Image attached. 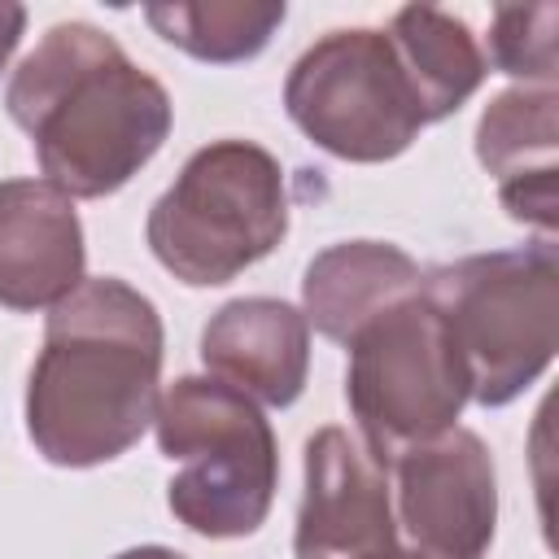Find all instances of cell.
Segmentation results:
<instances>
[{
	"label": "cell",
	"mask_w": 559,
	"mask_h": 559,
	"mask_svg": "<svg viewBox=\"0 0 559 559\" xmlns=\"http://www.w3.org/2000/svg\"><path fill=\"white\" fill-rule=\"evenodd\" d=\"M393 520L424 559H485L498 528V472L472 428H445L393 463Z\"/></svg>",
	"instance_id": "obj_8"
},
{
	"label": "cell",
	"mask_w": 559,
	"mask_h": 559,
	"mask_svg": "<svg viewBox=\"0 0 559 559\" xmlns=\"http://www.w3.org/2000/svg\"><path fill=\"white\" fill-rule=\"evenodd\" d=\"M384 559H424V555H415V550H411V546H393V550H389V555H384Z\"/></svg>",
	"instance_id": "obj_19"
},
{
	"label": "cell",
	"mask_w": 559,
	"mask_h": 559,
	"mask_svg": "<svg viewBox=\"0 0 559 559\" xmlns=\"http://www.w3.org/2000/svg\"><path fill=\"white\" fill-rule=\"evenodd\" d=\"M284 236V166L253 140H214L197 148L144 223L153 258L188 288H218L236 280Z\"/></svg>",
	"instance_id": "obj_5"
},
{
	"label": "cell",
	"mask_w": 559,
	"mask_h": 559,
	"mask_svg": "<svg viewBox=\"0 0 559 559\" xmlns=\"http://www.w3.org/2000/svg\"><path fill=\"white\" fill-rule=\"evenodd\" d=\"M166 328L118 275L83 280L48 310L26 380V437L52 467H100L127 454L162 397Z\"/></svg>",
	"instance_id": "obj_1"
},
{
	"label": "cell",
	"mask_w": 559,
	"mask_h": 559,
	"mask_svg": "<svg viewBox=\"0 0 559 559\" xmlns=\"http://www.w3.org/2000/svg\"><path fill=\"white\" fill-rule=\"evenodd\" d=\"M201 362L249 402L284 411L310 376V323L280 297H236L201 328Z\"/></svg>",
	"instance_id": "obj_11"
},
{
	"label": "cell",
	"mask_w": 559,
	"mask_h": 559,
	"mask_svg": "<svg viewBox=\"0 0 559 559\" xmlns=\"http://www.w3.org/2000/svg\"><path fill=\"white\" fill-rule=\"evenodd\" d=\"M476 406H507L546 376L559 349V249L533 240L424 271Z\"/></svg>",
	"instance_id": "obj_3"
},
{
	"label": "cell",
	"mask_w": 559,
	"mask_h": 559,
	"mask_svg": "<svg viewBox=\"0 0 559 559\" xmlns=\"http://www.w3.org/2000/svg\"><path fill=\"white\" fill-rule=\"evenodd\" d=\"M389 44L397 66L419 100L424 127L459 114L489 74V61L472 35V26L432 4H406L389 22Z\"/></svg>",
	"instance_id": "obj_13"
},
{
	"label": "cell",
	"mask_w": 559,
	"mask_h": 559,
	"mask_svg": "<svg viewBox=\"0 0 559 559\" xmlns=\"http://www.w3.org/2000/svg\"><path fill=\"white\" fill-rule=\"evenodd\" d=\"M397 546L389 467L349 428H319L306 441V480L293 528V559H384Z\"/></svg>",
	"instance_id": "obj_9"
},
{
	"label": "cell",
	"mask_w": 559,
	"mask_h": 559,
	"mask_svg": "<svg viewBox=\"0 0 559 559\" xmlns=\"http://www.w3.org/2000/svg\"><path fill=\"white\" fill-rule=\"evenodd\" d=\"M79 210L48 179H0V306L52 310L87 275Z\"/></svg>",
	"instance_id": "obj_10"
},
{
	"label": "cell",
	"mask_w": 559,
	"mask_h": 559,
	"mask_svg": "<svg viewBox=\"0 0 559 559\" xmlns=\"http://www.w3.org/2000/svg\"><path fill=\"white\" fill-rule=\"evenodd\" d=\"M345 345V402L358 424V441L384 467L402 450L454 428L472 402L454 336L424 288L380 310Z\"/></svg>",
	"instance_id": "obj_6"
},
{
	"label": "cell",
	"mask_w": 559,
	"mask_h": 559,
	"mask_svg": "<svg viewBox=\"0 0 559 559\" xmlns=\"http://www.w3.org/2000/svg\"><path fill=\"white\" fill-rule=\"evenodd\" d=\"M114 559H188V555H179L170 546H131V550H118Z\"/></svg>",
	"instance_id": "obj_18"
},
{
	"label": "cell",
	"mask_w": 559,
	"mask_h": 559,
	"mask_svg": "<svg viewBox=\"0 0 559 559\" xmlns=\"http://www.w3.org/2000/svg\"><path fill=\"white\" fill-rule=\"evenodd\" d=\"M559 148V92L555 87H507L476 122V162L498 188L520 179L555 175Z\"/></svg>",
	"instance_id": "obj_15"
},
{
	"label": "cell",
	"mask_w": 559,
	"mask_h": 559,
	"mask_svg": "<svg viewBox=\"0 0 559 559\" xmlns=\"http://www.w3.org/2000/svg\"><path fill=\"white\" fill-rule=\"evenodd\" d=\"M419 262L389 240H341L310 258L301 275V314L306 323L345 345L362 323L402 297L419 293Z\"/></svg>",
	"instance_id": "obj_12"
},
{
	"label": "cell",
	"mask_w": 559,
	"mask_h": 559,
	"mask_svg": "<svg viewBox=\"0 0 559 559\" xmlns=\"http://www.w3.org/2000/svg\"><path fill=\"white\" fill-rule=\"evenodd\" d=\"M22 31H26V9L17 0H0V74L9 66V57L17 52Z\"/></svg>",
	"instance_id": "obj_17"
},
{
	"label": "cell",
	"mask_w": 559,
	"mask_h": 559,
	"mask_svg": "<svg viewBox=\"0 0 559 559\" xmlns=\"http://www.w3.org/2000/svg\"><path fill=\"white\" fill-rule=\"evenodd\" d=\"M4 109L70 201L127 188L175 127L170 92L92 22H57L13 70Z\"/></svg>",
	"instance_id": "obj_2"
},
{
	"label": "cell",
	"mask_w": 559,
	"mask_h": 559,
	"mask_svg": "<svg viewBox=\"0 0 559 559\" xmlns=\"http://www.w3.org/2000/svg\"><path fill=\"white\" fill-rule=\"evenodd\" d=\"M157 450L179 467L166 485L170 515L210 542L266 524L280 485V445L258 402L214 376H179L153 411Z\"/></svg>",
	"instance_id": "obj_4"
},
{
	"label": "cell",
	"mask_w": 559,
	"mask_h": 559,
	"mask_svg": "<svg viewBox=\"0 0 559 559\" xmlns=\"http://www.w3.org/2000/svg\"><path fill=\"white\" fill-rule=\"evenodd\" d=\"M284 109L314 148L358 166L402 157L424 131L397 52L376 26H345L314 39L284 79Z\"/></svg>",
	"instance_id": "obj_7"
},
{
	"label": "cell",
	"mask_w": 559,
	"mask_h": 559,
	"mask_svg": "<svg viewBox=\"0 0 559 559\" xmlns=\"http://www.w3.org/2000/svg\"><path fill=\"white\" fill-rule=\"evenodd\" d=\"M284 0H201V4H148L144 22L179 52L205 66L253 61L284 26Z\"/></svg>",
	"instance_id": "obj_14"
},
{
	"label": "cell",
	"mask_w": 559,
	"mask_h": 559,
	"mask_svg": "<svg viewBox=\"0 0 559 559\" xmlns=\"http://www.w3.org/2000/svg\"><path fill=\"white\" fill-rule=\"evenodd\" d=\"M555 26H559V9L550 0L498 4L485 61H493V70L520 79V87H555V79H559Z\"/></svg>",
	"instance_id": "obj_16"
}]
</instances>
